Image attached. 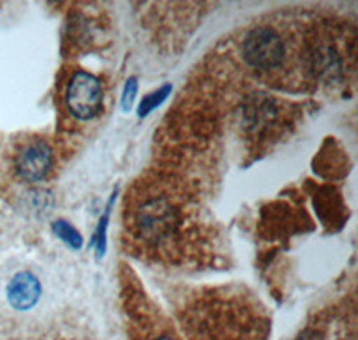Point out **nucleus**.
Masks as SVG:
<instances>
[{"label": "nucleus", "instance_id": "obj_4", "mask_svg": "<svg viewBox=\"0 0 358 340\" xmlns=\"http://www.w3.org/2000/svg\"><path fill=\"white\" fill-rule=\"evenodd\" d=\"M52 165L54 153L49 143L43 140H33V142L25 143L18 150L17 160H15L17 174L29 183H38L47 178Z\"/></svg>", "mask_w": 358, "mask_h": 340}, {"label": "nucleus", "instance_id": "obj_10", "mask_svg": "<svg viewBox=\"0 0 358 340\" xmlns=\"http://www.w3.org/2000/svg\"><path fill=\"white\" fill-rule=\"evenodd\" d=\"M29 201H31V210L36 213L47 215L52 208V195L47 190H33L29 194Z\"/></svg>", "mask_w": 358, "mask_h": 340}, {"label": "nucleus", "instance_id": "obj_11", "mask_svg": "<svg viewBox=\"0 0 358 340\" xmlns=\"http://www.w3.org/2000/svg\"><path fill=\"white\" fill-rule=\"evenodd\" d=\"M136 94H138V79L136 77H129L124 85L122 90V99H120V106H122V110L129 111L133 110V104L136 101Z\"/></svg>", "mask_w": 358, "mask_h": 340}, {"label": "nucleus", "instance_id": "obj_1", "mask_svg": "<svg viewBox=\"0 0 358 340\" xmlns=\"http://www.w3.org/2000/svg\"><path fill=\"white\" fill-rule=\"evenodd\" d=\"M102 97L101 81L88 72H76L66 85V108L79 120L97 117L102 110Z\"/></svg>", "mask_w": 358, "mask_h": 340}, {"label": "nucleus", "instance_id": "obj_3", "mask_svg": "<svg viewBox=\"0 0 358 340\" xmlns=\"http://www.w3.org/2000/svg\"><path fill=\"white\" fill-rule=\"evenodd\" d=\"M134 224L142 239L159 242L172 233L178 224V213L167 199H149L136 211Z\"/></svg>", "mask_w": 358, "mask_h": 340}, {"label": "nucleus", "instance_id": "obj_12", "mask_svg": "<svg viewBox=\"0 0 358 340\" xmlns=\"http://www.w3.org/2000/svg\"><path fill=\"white\" fill-rule=\"evenodd\" d=\"M156 340H174V339H171V337H159V339Z\"/></svg>", "mask_w": 358, "mask_h": 340}, {"label": "nucleus", "instance_id": "obj_7", "mask_svg": "<svg viewBox=\"0 0 358 340\" xmlns=\"http://www.w3.org/2000/svg\"><path fill=\"white\" fill-rule=\"evenodd\" d=\"M312 66L313 72L319 73V76H334L338 70L337 54H335V50H331L330 47H319V49L313 52Z\"/></svg>", "mask_w": 358, "mask_h": 340}, {"label": "nucleus", "instance_id": "obj_8", "mask_svg": "<svg viewBox=\"0 0 358 340\" xmlns=\"http://www.w3.org/2000/svg\"><path fill=\"white\" fill-rule=\"evenodd\" d=\"M52 233L62 240L66 247L73 249V251H79L83 247V236L76 227L70 222H66L65 219H57L52 222Z\"/></svg>", "mask_w": 358, "mask_h": 340}, {"label": "nucleus", "instance_id": "obj_6", "mask_svg": "<svg viewBox=\"0 0 358 340\" xmlns=\"http://www.w3.org/2000/svg\"><path fill=\"white\" fill-rule=\"evenodd\" d=\"M117 194H118L117 190L111 194L110 201H108L106 208H104V211H102V215H101V219H99L97 229H95V233H94V239H92V246L97 247V260H101L102 256L106 255L108 226H110L111 210H113V204H115V201H117Z\"/></svg>", "mask_w": 358, "mask_h": 340}, {"label": "nucleus", "instance_id": "obj_5", "mask_svg": "<svg viewBox=\"0 0 358 340\" xmlns=\"http://www.w3.org/2000/svg\"><path fill=\"white\" fill-rule=\"evenodd\" d=\"M41 283L33 272L24 271L15 274L6 287V297L18 312H27L40 301Z\"/></svg>", "mask_w": 358, "mask_h": 340}, {"label": "nucleus", "instance_id": "obj_2", "mask_svg": "<svg viewBox=\"0 0 358 340\" xmlns=\"http://www.w3.org/2000/svg\"><path fill=\"white\" fill-rule=\"evenodd\" d=\"M242 54L248 65L258 70H273L283 61L285 45L271 27H257L244 38Z\"/></svg>", "mask_w": 358, "mask_h": 340}, {"label": "nucleus", "instance_id": "obj_9", "mask_svg": "<svg viewBox=\"0 0 358 340\" xmlns=\"http://www.w3.org/2000/svg\"><path fill=\"white\" fill-rule=\"evenodd\" d=\"M172 94V85H163L159 86L158 90H155V92H151V94H147L145 97L142 99V102H140L138 106V117L140 118H145L149 117V115L152 113L155 110H158L159 106L163 104V102L167 101L169 95Z\"/></svg>", "mask_w": 358, "mask_h": 340}]
</instances>
